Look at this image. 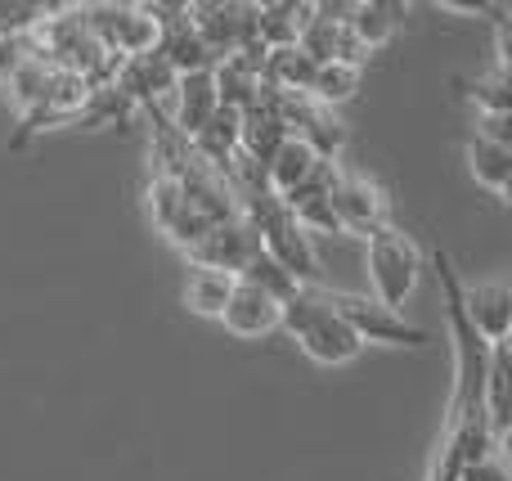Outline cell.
Segmentation results:
<instances>
[{"mask_svg":"<svg viewBox=\"0 0 512 481\" xmlns=\"http://www.w3.org/2000/svg\"><path fill=\"white\" fill-rule=\"evenodd\" d=\"M364 270H369L373 302L387 306V311H400L409 302V293L418 288V279H423V252L405 230L382 225L364 243Z\"/></svg>","mask_w":512,"mask_h":481,"instance_id":"cell-2","label":"cell"},{"mask_svg":"<svg viewBox=\"0 0 512 481\" xmlns=\"http://www.w3.org/2000/svg\"><path fill=\"white\" fill-rule=\"evenodd\" d=\"M328 302L351 324V333L360 342H382V347H427V342H432L427 329L409 324L400 311H387V306H378L364 293H328Z\"/></svg>","mask_w":512,"mask_h":481,"instance_id":"cell-3","label":"cell"},{"mask_svg":"<svg viewBox=\"0 0 512 481\" xmlns=\"http://www.w3.org/2000/svg\"><path fill=\"white\" fill-rule=\"evenodd\" d=\"M256 18V41L265 50H283V45H297L301 27L310 23V5H292V0H265V5H252Z\"/></svg>","mask_w":512,"mask_h":481,"instance_id":"cell-10","label":"cell"},{"mask_svg":"<svg viewBox=\"0 0 512 481\" xmlns=\"http://www.w3.org/2000/svg\"><path fill=\"white\" fill-rule=\"evenodd\" d=\"M319 162H324V158H319L310 144H301L297 135H288V140L274 149V158L265 162V189H270L279 203H288V198L297 194L310 176H315Z\"/></svg>","mask_w":512,"mask_h":481,"instance_id":"cell-9","label":"cell"},{"mask_svg":"<svg viewBox=\"0 0 512 481\" xmlns=\"http://www.w3.org/2000/svg\"><path fill=\"white\" fill-rule=\"evenodd\" d=\"M221 324L234 338H265L270 329H279V297H270L248 279H234V293L221 311Z\"/></svg>","mask_w":512,"mask_h":481,"instance_id":"cell-7","label":"cell"},{"mask_svg":"<svg viewBox=\"0 0 512 481\" xmlns=\"http://www.w3.org/2000/svg\"><path fill=\"white\" fill-rule=\"evenodd\" d=\"M216 108H221V99H216V77H212V68L176 77V117H171V126H176V131L185 135L189 144H194L198 131L212 122Z\"/></svg>","mask_w":512,"mask_h":481,"instance_id":"cell-8","label":"cell"},{"mask_svg":"<svg viewBox=\"0 0 512 481\" xmlns=\"http://www.w3.org/2000/svg\"><path fill=\"white\" fill-rule=\"evenodd\" d=\"M468 90V99L477 104V113H508V72L490 68L486 77H472V81H459Z\"/></svg>","mask_w":512,"mask_h":481,"instance_id":"cell-15","label":"cell"},{"mask_svg":"<svg viewBox=\"0 0 512 481\" xmlns=\"http://www.w3.org/2000/svg\"><path fill=\"white\" fill-rule=\"evenodd\" d=\"M230 293H234V275H225V270H207V266H189V275H185V306L194 315H203V320H221Z\"/></svg>","mask_w":512,"mask_h":481,"instance_id":"cell-13","label":"cell"},{"mask_svg":"<svg viewBox=\"0 0 512 481\" xmlns=\"http://www.w3.org/2000/svg\"><path fill=\"white\" fill-rule=\"evenodd\" d=\"M463 306L468 320L490 347H508V324H512V288L504 279H481V284H463Z\"/></svg>","mask_w":512,"mask_h":481,"instance_id":"cell-6","label":"cell"},{"mask_svg":"<svg viewBox=\"0 0 512 481\" xmlns=\"http://www.w3.org/2000/svg\"><path fill=\"white\" fill-rule=\"evenodd\" d=\"M400 14H405L400 5H387V0H369V5H351V18H346V27H351L355 45H360L364 54H373V50H382V45L396 36Z\"/></svg>","mask_w":512,"mask_h":481,"instance_id":"cell-11","label":"cell"},{"mask_svg":"<svg viewBox=\"0 0 512 481\" xmlns=\"http://www.w3.org/2000/svg\"><path fill=\"white\" fill-rule=\"evenodd\" d=\"M360 72L364 68H355V63H315V72H310V86H306V99L333 113V104H346V99L355 95V86H360Z\"/></svg>","mask_w":512,"mask_h":481,"instance_id":"cell-14","label":"cell"},{"mask_svg":"<svg viewBox=\"0 0 512 481\" xmlns=\"http://www.w3.org/2000/svg\"><path fill=\"white\" fill-rule=\"evenodd\" d=\"M279 324L297 338V347L306 351L315 365L337 369V365H351V360L364 351V342L351 333V324L333 311L324 284L319 288H297L292 297H283L279 302Z\"/></svg>","mask_w":512,"mask_h":481,"instance_id":"cell-1","label":"cell"},{"mask_svg":"<svg viewBox=\"0 0 512 481\" xmlns=\"http://www.w3.org/2000/svg\"><path fill=\"white\" fill-rule=\"evenodd\" d=\"M27 59H36V45H32V32L27 23H14V27H0V86L23 68Z\"/></svg>","mask_w":512,"mask_h":481,"instance_id":"cell-16","label":"cell"},{"mask_svg":"<svg viewBox=\"0 0 512 481\" xmlns=\"http://www.w3.org/2000/svg\"><path fill=\"white\" fill-rule=\"evenodd\" d=\"M261 252V234L252 230L243 216H234V221H221L212 225V230L203 234V239L194 243V248L185 252L189 266H207V270H225V275L239 279V270L248 266V261Z\"/></svg>","mask_w":512,"mask_h":481,"instance_id":"cell-5","label":"cell"},{"mask_svg":"<svg viewBox=\"0 0 512 481\" xmlns=\"http://www.w3.org/2000/svg\"><path fill=\"white\" fill-rule=\"evenodd\" d=\"M468 171L477 185H486L490 194H508V171H512V144L486 140V135H468Z\"/></svg>","mask_w":512,"mask_h":481,"instance_id":"cell-12","label":"cell"},{"mask_svg":"<svg viewBox=\"0 0 512 481\" xmlns=\"http://www.w3.org/2000/svg\"><path fill=\"white\" fill-rule=\"evenodd\" d=\"M239 279H248V284L265 288V293H270V297H279V302H283V297H292V293H297V284H292V279L283 275V270L274 266L270 257H265V252H256V257L248 261V266L239 270Z\"/></svg>","mask_w":512,"mask_h":481,"instance_id":"cell-17","label":"cell"},{"mask_svg":"<svg viewBox=\"0 0 512 481\" xmlns=\"http://www.w3.org/2000/svg\"><path fill=\"white\" fill-rule=\"evenodd\" d=\"M328 203H333V216L342 225V234H364L369 239L373 230L391 225V198L378 180L360 176V171H346L337 176V185L328 189Z\"/></svg>","mask_w":512,"mask_h":481,"instance_id":"cell-4","label":"cell"}]
</instances>
